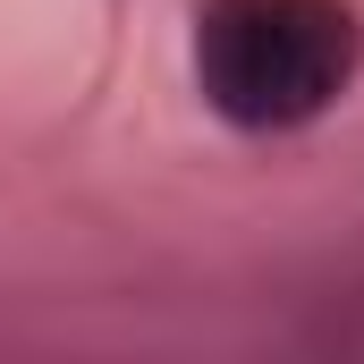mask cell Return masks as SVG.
<instances>
[{
	"instance_id": "cell-1",
	"label": "cell",
	"mask_w": 364,
	"mask_h": 364,
	"mask_svg": "<svg viewBox=\"0 0 364 364\" xmlns=\"http://www.w3.org/2000/svg\"><path fill=\"white\" fill-rule=\"evenodd\" d=\"M356 77L348 0H203L195 9V85L237 127H305Z\"/></svg>"
}]
</instances>
